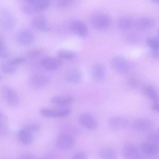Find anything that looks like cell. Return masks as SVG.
I'll return each mask as SVG.
<instances>
[{"label":"cell","instance_id":"obj_1","mask_svg":"<svg viewBox=\"0 0 159 159\" xmlns=\"http://www.w3.org/2000/svg\"><path fill=\"white\" fill-rule=\"evenodd\" d=\"M91 26L98 31H104L109 28L111 23L110 17L102 11H96L92 13L89 17Z\"/></svg>","mask_w":159,"mask_h":159},{"label":"cell","instance_id":"obj_2","mask_svg":"<svg viewBox=\"0 0 159 159\" xmlns=\"http://www.w3.org/2000/svg\"><path fill=\"white\" fill-rule=\"evenodd\" d=\"M0 93L4 101L10 106L15 107L19 105V97L12 88L7 86L2 85L0 87Z\"/></svg>","mask_w":159,"mask_h":159},{"label":"cell","instance_id":"obj_3","mask_svg":"<svg viewBox=\"0 0 159 159\" xmlns=\"http://www.w3.org/2000/svg\"><path fill=\"white\" fill-rule=\"evenodd\" d=\"M49 3L50 0H37L24 5L22 7V10L27 14L37 13L46 9Z\"/></svg>","mask_w":159,"mask_h":159},{"label":"cell","instance_id":"obj_4","mask_svg":"<svg viewBox=\"0 0 159 159\" xmlns=\"http://www.w3.org/2000/svg\"><path fill=\"white\" fill-rule=\"evenodd\" d=\"M0 22L5 29L11 30L15 27L16 20L14 16L9 10L2 9L0 11Z\"/></svg>","mask_w":159,"mask_h":159},{"label":"cell","instance_id":"obj_5","mask_svg":"<svg viewBox=\"0 0 159 159\" xmlns=\"http://www.w3.org/2000/svg\"><path fill=\"white\" fill-rule=\"evenodd\" d=\"M111 64L114 70L120 73L126 74L129 71V63L122 56H117L114 57L111 60Z\"/></svg>","mask_w":159,"mask_h":159},{"label":"cell","instance_id":"obj_6","mask_svg":"<svg viewBox=\"0 0 159 159\" xmlns=\"http://www.w3.org/2000/svg\"><path fill=\"white\" fill-rule=\"evenodd\" d=\"M75 144V141L73 138L67 134H62L60 135L56 140V146L61 150H67L72 148Z\"/></svg>","mask_w":159,"mask_h":159},{"label":"cell","instance_id":"obj_7","mask_svg":"<svg viewBox=\"0 0 159 159\" xmlns=\"http://www.w3.org/2000/svg\"><path fill=\"white\" fill-rule=\"evenodd\" d=\"M71 111V110L69 108L59 109L42 108L39 111L40 114L42 116L48 118L65 117L69 115Z\"/></svg>","mask_w":159,"mask_h":159},{"label":"cell","instance_id":"obj_8","mask_svg":"<svg viewBox=\"0 0 159 159\" xmlns=\"http://www.w3.org/2000/svg\"><path fill=\"white\" fill-rule=\"evenodd\" d=\"M79 121L82 126L89 130H95L98 126V122L96 119L89 113H84L80 115Z\"/></svg>","mask_w":159,"mask_h":159},{"label":"cell","instance_id":"obj_9","mask_svg":"<svg viewBox=\"0 0 159 159\" xmlns=\"http://www.w3.org/2000/svg\"><path fill=\"white\" fill-rule=\"evenodd\" d=\"M32 26L35 29L41 31H50L51 28L44 15L38 14L34 16L31 21Z\"/></svg>","mask_w":159,"mask_h":159},{"label":"cell","instance_id":"obj_10","mask_svg":"<svg viewBox=\"0 0 159 159\" xmlns=\"http://www.w3.org/2000/svg\"><path fill=\"white\" fill-rule=\"evenodd\" d=\"M71 31L81 38L86 37L88 34V29L86 25L83 21L76 20L72 21L69 25Z\"/></svg>","mask_w":159,"mask_h":159},{"label":"cell","instance_id":"obj_11","mask_svg":"<svg viewBox=\"0 0 159 159\" xmlns=\"http://www.w3.org/2000/svg\"><path fill=\"white\" fill-rule=\"evenodd\" d=\"M90 75L92 78L98 82L104 80L106 75V70L105 66L101 63L94 65L90 70Z\"/></svg>","mask_w":159,"mask_h":159},{"label":"cell","instance_id":"obj_12","mask_svg":"<svg viewBox=\"0 0 159 159\" xmlns=\"http://www.w3.org/2000/svg\"><path fill=\"white\" fill-rule=\"evenodd\" d=\"M50 81L49 78L46 75H34L30 77L29 83L30 85L33 88L40 89L48 85Z\"/></svg>","mask_w":159,"mask_h":159},{"label":"cell","instance_id":"obj_13","mask_svg":"<svg viewBox=\"0 0 159 159\" xmlns=\"http://www.w3.org/2000/svg\"><path fill=\"white\" fill-rule=\"evenodd\" d=\"M155 24L156 20L153 18L144 16L138 18L134 22V25L138 29L145 30L151 29Z\"/></svg>","mask_w":159,"mask_h":159},{"label":"cell","instance_id":"obj_14","mask_svg":"<svg viewBox=\"0 0 159 159\" xmlns=\"http://www.w3.org/2000/svg\"><path fill=\"white\" fill-rule=\"evenodd\" d=\"M42 66L49 71H53L59 68L62 64V61L60 58L52 57H47L41 61Z\"/></svg>","mask_w":159,"mask_h":159},{"label":"cell","instance_id":"obj_15","mask_svg":"<svg viewBox=\"0 0 159 159\" xmlns=\"http://www.w3.org/2000/svg\"><path fill=\"white\" fill-rule=\"evenodd\" d=\"M34 39L33 33L28 30H23L19 32L16 34V41L19 44L22 45H27L32 43Z\"/></svg>","mask_w":159,"mask_h":159},{"label":"cell","instance_id":"obj_16","mask_svg":"<svg viewBox=\"0 0 159 159\" xmlns=\"http://www.w3.org/2000/svg\"><path fill=\"white\" fill-rule=\"evenodd\" d=\"M128 120L122 117L114 116L110 118L108 122V126L111 129L118 130L123 129L128 125Z\"/></svg>","mask_w":159,"mask_h":159},{"label":"cell","instance_id":"obj_17","mask_svg":"<svg viewBox=\"0 0 159 159\" xmlns=\"http://www.w3.org/2000/svg\"><path fill=\"white\" fill-rule=\"evenodd\" d=\"M140 150L144 155L148 156H153L158 152L159 148L157 144L148 141L141 143Z\"/></svg>","mask_w":159,"mask_h":159},{"label":"cell","instance_id":"obj_18","mask_svg":"<svg viewBox=\"0 0 159 159\" xmlns=\"http://www.w3.org/2000/svg\"><path fill=\"white\" fill-rule=\"evenodd\" d=\"M122 153L123 157L127 159H139L141 157L140 152L139 148L132 144H128L125 146L122 149Z\"/></svg>","mask_w":159,"mask_h":159},{"label":"cell","instance_id":"obj_19","mask_svg":"<svg viewBox=\"0 0 159 159\" xmlns=\"http://www.w3.org/2000/svg\"><path fill=\"white\" fill-rule=\"evenodd\" d=\"M152 126V123L150 120L143 118L135 120L133 122L132 125L133 129L141 132L150 131Z\"/></svg>","mask_w":159,"mask_h":159},{"label":"cell","instance_id":"obj_20","mask_svg":"<svg viewBox=\"0 0 159 159\" xmlns=\"http://www.w3.org/2000/svg\"><path fill=\"white\" fill-rule=\"evenodd\" d=\"M74 101V98L69 95H56L50 99L52 104L59 106L65 107L72 103Z\"/></svg>","mask_w":159,"mask_h":159},{"label":"cell","instance_id":"obj_21","mask_svg":"<svg viewBox=\"0 0 159 159\" xmlns=\"http://www.w3.org/2000/svg\"><path fill=\"white\" fill-rule=\"evenodd\" d=\"M65 78L68 83L75 84L79 83L82 79L81 72L77 69H72L67 71L65 75Z\"/></svg>","mask_w":159,"mask_h":159},{"label":"cell","instance_id":"obj_22","mask_svg":"<svg viewBox=\"0 0 159 159\" xmlns=\"http://www.w3.org/2000/svg\"><path fill=\"white\" fill-rule=\"evenodd\" d=\"M134 20L129 16H124L120 18L117 21L118 29L121 31H126L131 28L134 25Z\"/></svg>","mask_w":159,"mask_h":159},{"label":"cell","instance_id":"obj_23","mask_svg":"<svg viewBox=\"0 0 159 159\" xmlns=\"http://www.w3.org/2000/svg\"><path fill=\"white\" fill-rule=\"evenodd\" d=\"M20 142L22 144L27 145L31 144L33 140V136L31 133L23 128L18 133Z\"/></svg>","mask_w":159,"mask_h":159},{"label":"cell","instance_id":"obj_24","mask_svg":"<svg viewBox=\"0 0 159 159\" xmlns=\"http://www.w3.org/2000/svg\"><path fill=\"white\" fill-rule=\"evenodd\" d=\"M143 92L144 94L154 103H158V95L153 87L150 85L146 86L143 89Z\"/></svg>","mask_w":159,"mask_h":159},{"label":"cell","instance_id":"obj_25","mask_svg":"<svg viewBox=\"0 0 159 159\" xmlns=\"http://www.w3.org/2000/svg\"><path fill=\"white\" fill-rule=\"evenodd\" d=\"M99 156L101 158L106 159H115L117 158L116 154L112 149L105 148L99 150Z\"/></svg>","mask_w":159,"mask_h":159},{"label":"cell","instance_id":"obj_26","mask_svg":"<svg viewBox=\"0 0 159 159\" xmlns=\"http://www.w3.org/2000/svg\"><path fill=\"white\" fill-rule=\"evenodd\" d=\"M57 55L60 58L67 60L73 59L76 56V53L75 52L66 50H61L58 51Z\"/></svg>","mask_w":159,"mask_h":159},{"label":"cell","instance_id":"obj_27","mask_svg":"<svg viewBox=\"0 0 159 159\" xmlns=\"http://www.w3.org/2000/svg\"><path fill=\"white\" fill-rule=\"evenodd\" d=\"M2 72L7 74H12L16 72L17 70V66L10 65L7 62L2 63L0 66Z\"/></svg>","mask_w":159,"mask_h":159},{"label":"cell","instance_id":"obj_28","mask_svg":"<svg viewBox=\"0 0 159 159\" xmlns=\"http://www.w3.org/2000/svg\"><path fill=\"white\" fill-rule=\"evenodd\" d=\"M147 43L152 50L158 51L159 40L157 38H149L147 40Z\"/></svg>","mask_w":159,"mask_h":159},{"label":"cell","instance_id":"obj_29","mask_svg":"<svg viewBox=\"0 0 159 159\" xmlns=\"http://www.w3.org/2000/svg\"><path fill=\"white\" fill-rule=\"evenodd\" d=\"M9 56V50L3 42L0 39V58H6Z\"/></svg>","mask_w":159,"mask_h":159},{"label":"cell","instance_id":"obj_30","mask_svg":"<svg viewBox=\"0 0 159 159\" xmlns=\"http://www.w3.org/2000/svg\"><path fill=\"white\" fill-rule=\"evenodd\" d=\"M147 138L148 141L158 144L159 141L158 130L150 132L148 134Z\"/></svg>","mask_w":159,"mask_h":159},{"label":"cell","instance_id":"obj_31","mask_svg":"<svg viewBox=\"0 0 159 159\" xmlns=\"http://www.w3.org/2000/svg\"><path fill=\"white\" fill-rule=\"evenodd\" d=\"M40 127V125L37 123H30L25 125L23 128L31 133L38 131Z\"/></svg>","mask_w":159,"mask_h":159},{"label":"cell","instance_id":"obj_32","mask_svg":"<svg viewBox=\"0 0 159 159\" xmlns=\"http://www.w3.org/2000/svg\"><path fill=\"white\" fill-rule=\"evenodd\" d=\"M42 51L39 49H33L28 51L26 53L27 56L30 58H34L40 56Z\"/></svg>","mask_w":159,"mask_h":159},{"label":"cell","instance_id":"obj_33","mask_svg":"<svg viewBox=\"0 0 159 159\" xmlns=\"http://www.w3.org/2000/svg\"><path fill=\"white\" fill-rule=\"evenodd\" d=\"M25 61V59L24 57H19L11 59L7 62L12 65L17 66L23 63Z\"/></svg>","mask_w":159,"mask_h":159},{"label":"cell","instance_id":"obj_34","mask_svg":"<svg viewBox=\"0 0 159 159\" xmlns=\"http://www.w3.org/2000/svg\"><path fill=\"white\" fill-rule=\"evenodd\" d=\"M73 0H57V5L60 7L63 8L70 5Z\"/></svg>","mask_w":159,"mask_h":159},{"label":"cell","instance_id":"obj_35","mask_svg":"<svg viewBox=\"0 0 159 159\" xmlns=\"http://www.w3.org/2000/svg\"><path fill=\"white\" fill-rule=\"evenodd\" d=\"M8 130L7 124L0 125V136H5L7 134Z\"/></svg>","mask_w":159,"mask_h":159},{"label":"cell","instance_id":"obj_36","mask_svg":"<svg viewBox=\"0 0 159 159\" xmlns=\"http://www.w3.org/2000/svg\"><path fill=\"white\" fill-rule=\"evenodd\" d=\"M7 116L0 111V125L7 124Z\"/></svg>","mask_w":159,"mask_h":159},{"label":"cell","instance_id":"obj_37","mask_svg":"<svg viewBox=\"0 0 159 159\" xmlns=\"http://www.w3.org/2000/svg\"><path fill=\"white\" fill-rule=\"evenodd\" d=\"M86 155L83 152H79L75 154L73 157L75 159H84L86 158Z\"/></svg>","mask_w":159,"mask_h":159},{"label":"cell","instance_id":"obj_38","mask_svg":"<svg viewBox=\"0 0 159 159\" xmlns=\"http://www.w3.org/2000/svg\"><path fill=\"white\" fill-rule=\"evenodd\" d=\"M20 158L22 159H34L36 158L34 155L28 153L21 154L20 156Z\"/></svg>","mask_w":159,"mask_h":159},{"label":"cell","instance_id":"obj_39","mask_svg":"<svg viewBox=\"0 0 159 159\" xmlns=\"http://www.w3.org/2000/svg\"><path fill=\"white\" fill-rule=\"evenodd\" d=\"M152 109L155 111H158L159 109L158 103H154L152 106Z\"/></svg>","mask_w":159,"mask_h":159},{"label":"cell","instance_id":"obj_40","mask_svg":"<svg viewBox=\"0 0 159 159\" xmlns=\"http://www.w3.org/2000/svg\"><path fill=\"white\" fill-rule=\"evenodd\" d=\"M151 54L152 57L155 58L158 57V51L152 50Z\"/></svg>","mask_w":159,"mask_h":159},{"label":"cell","instance_id":"obj_41","mask_svg":"<svg viewBox=\"0 0 159 159\" xmlns=\"http://www.w3.org/2000/svg\"><path fill=\"white\" fill-rule=\"evenodd\" d=\"M153 3L155 4H158L159 0H150Z\"/></svg>","mask_w":159,"mask_h":159},{"label":"cell","instance_id":"obj_42","mask_svg":"<svg viewBox=\"0 0 159 159\" xmlns=\"http://www.w3.org/2000/svg\"><path fill=\"white\" fill-rule=\"evenodd\" d=\"M27 3H30L34 2L37 0H25Z\"/></svg>","mask_w":159,"mask_h":159},{"label":"cell","instance_id":"obj_43","mask_svg":"<svg viewBox=\"0 0 159 159\" xmlns=\"http://www.w3.org/2000/svg\"><path fill=\"white\" fill-rule=\"evenodd\" d=\"M2 76L0 75V81H1L2 80Z\"/></svg>","mask_w":159,"mask_h":159}]
</instances>
